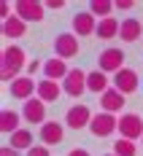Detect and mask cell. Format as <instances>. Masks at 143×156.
Instances as JSON below:
<instances>
[{
    "instance_id": "cell-10",
    "label": "cell",
    "mask_w": 143,
    "mask_h": 156,
    "mask_svg": "<svg viewBox=\"0 0 143 156\" xmlns=\"http://www.w3.org/2000/svg\"><path fill=\"white\" fill-rule=\"evenodd\" d=\"M22 119L24 121H30V124H46V102L43 100H27L24 102V108H22Z\"/></svg>"
},
{
    "instance_id": "cell-3",
    "label": "cell",
    "mask_w": 143,
    "mask_h": 156,
    "mask_svg": "<svg viewBox=\"0 0 143 156\" xmlns=\"http://www.w3.org/2000/svg\"><path fill=\"white\" fill-rule=\"evenodd\" d=\"M119 129V119L113 116V113H105V110H100L92 116V124H89V132L95 135V137H108Z\"/></svg>"
},
{
    "instance_id": "cell-5",
    "label": "cell",
    "mask_w": 143,
    "mask_h": 156,
    "mask_svg": "<svg viewBox=\"0 0 143 156\" xmlns=\"http://www.w3.org/2000/svg\"><path fill=\"white\" fill-rule=\"evenodd\" d=\"M14 14L22 22H41L46 14V5L38 3V0H16L14 3Z\"/></svg>"
},
{
    "instance_id": "cell-18",
    "label": "cell",
    "mask_w": 143,
    "mask_h": 156,
    "mask_svg": "<svg viewBox=\"0 0 143 156\" xmlns=\"http://www.w3.org/2000/svg\"><path fill=\"white\" fill-rule=\"evenodd\" d=\"M119 32H122V22H116L113 16L108 19H100L97 22V38H103V41H111V38H119Z\"/></svg>"
},
{
    "instance_id": "cell-28",
    "label": "cell",
    "mask_w": 143,
    "mask_h": 156,
    "mask_svg": "<svg viewBox=\"0 0 143 156\" xmlns=\"http://www.w3.org/2000/svg\"><path fill=\"white\" fill-rule=\"evenodd\" d=\"M41 67H43V65L38 62V59H32V62H27V73H30V76H35V73H38Z\"/></svg>"
},
{
    "instance_id": "cell-30",
    "label": "cell",
    "mask_w": 143,
    "mask_h": 156,
    "mask_svg": "<svg viewBox=\"0 0 143 156\" xmlns=\"http://www.w3.org/2000/svg\"><path fill=\"white\" fill-rule=\"evenodd\" d=\"M0 156H19V151H14L11 145H3L0 148Z\"/></svg>"
},
{
    "instance_id": "cell-27",
    "label": "cell",
    "mask_w": 143,
    "mask_h": 156,
    "mask_svg": "<svg viewBox=\"0 0 143 156\" xmlns=\"http://www.w3.org/2000/svg\"><path fill=\"white\" fill-rule=\"evenodd\" d=\"M43 5H46V8H51V11H60V8L65 5V0H46Z\"/></svg>"
},
{
    "instance_id": "cell-15",
    "label": "cell",
    "mask_w": 143,
    "mask_h": 156,
    "mask_svg": "<svg viewBox=\"0 0 143 156\" xmlns=\"http://www.w3.org/2000/svg\"><path fill=\"white\" fill-rule=\"evenodd\" d=\"M68 73H70V67L65 65V59H60V57H51L49 62H43V76L49 78V81H57V78H68Z\"/></svg>"
},
{
    "instance_id": "cell-21",
    "label": "cell",
    "mask_w": 143,
    "mask_h": 156,
    "mask_svg": "<svg viewBox=\"0 0 143 156\" xmlns=\"http://www.w3.org/2000/svg\"><path fill=\"white\" fill-rule=\"evenodd\" d=\"M24 32H27V22H22L16 14L8 16V19L3 22V35H6V38H22Z\"/></svg>"
},
{
    "instance_id": "cell-17",
    "label": "cell",
    "mask_w": 143,
    "mask_h": 156,
    "mask_svg": "<svg viewBox=\"0 0 143 156\" xmlns=\"http://www.w3.org/2000/svg\"><path fill=\"white\" fill-rule=\"evenodd\" d=\"M141 35H143V24L135 19V16H130V19L122 22V32H119V38H122L124 43H135Z\"/></svg>"
},
{
    "instance_id": "cell-9",
    "label": "cell",
    "mask_w": 143,
    "mask_h": 156,
    "mask_svg": "<svg viewBox=\"0 0 143 156\" xmlns=\"http://www.w3.org/2000/svg\"><path fill=\"white\" fill-rule=\"evenodd\" d=\"M86 76L89 73H84V70H70L68 73V78L62 81V92L65 94H70V97H81V94L86 92Z\"/></svg>"
},
{
    "instance_id": "cell-11",
    "label": "cell",
    "mask_w": 143,
    "mask_h": 156,
    "mask_svg": "<svg viewBox=\"0 0 143 156\" xmlns=\"http://www.w3.org/2000/svg\"><path fill=\"white\" fill-rule=\"evenodd\" d=\"M32 94H38V83L32 81V78H27V76H19L11 83V97L14 100H32Z\"/></svg>"
},
{
    "instance_id": "cell-31",
    "label": "cell",
    "mask_w": 143,
    "mask_h": 156,
    "mask_svg": "<svg viewBox=\"0 0 143 156\" xmlns=\"http://www.w3.org/2000/svg\"><path fill=\"white\" fill-rule=\"evenodd\" d=\"M68 156H89V151H84V148H73Z\"/></svg>"
},
{
    "instance_id": "cell-12",
    "label": "cell",
    "mask_w": 143,
    "mask_h": 156,
    "mask_svg": "<svg viewBox=\"0 0 143 156\" xmlns=\"http://www.w3.org/2000/svg\"><path fill=\"white\" fill-rule=\"evenodd\" d=\"M62 135H65V129L60 121H46V124L41 126V143L43 145H60L62 143Z\"/></svg>"
},
{
    "instance_id": "cell-20",
    "label": "cell",
    "mask_w": 143,
    "mask_h": 156,
    "mask_svg": "<svg viewBox=\"0 0 143 156\" xmlns=\"http://www.w3.org/2000/svg\"><path fill=\"white\" fill-rule=\"evenodd\" d=\"M19 121H22V113H16V110H3V113H0V132H6V135L19 132V129H22Z\"/></svg>"
},
{
    "instance_id": "cell-8",
    "label": "cell",
    "mask_w": 143,
    "mask_h": 156,
    "mask_svg": "<svg viewBox=\"0 0 143 156\" xmlns=\"http://www.w3.org/2000/svg\"><path fill=\"white\" fill-rule=\"evenodd\" d=\"M92 110L86 108V105H73V108H68L65 113V124L70 126V129H84V126L92 124Z\"/></svg>"
},
{
    "instance_id": "cell-23",
    "label": "cell",
    "mask_w": 143,
    "mask_h": 156,
    "mask_svg": "<svg viewBox=\"0 0 143 156\" xmlns=\"http://www.w3.org/2000/svg\"><path fill=\"white\" fill-rule=\"evenodd\" d=\"M113 8H116V3H111V0H92L89 3V14L100 16V19H108L113 14Z\"/></svg>"
},
{
    "instance_id": "cell-29",
    "label": "cell",
    "mask_w": 143,
    "mask_h": 156,
    "mask_svg": "<svg viewBox=\"0 0 143 156\" xmlns=\"http://www.w3.org/2000/svg\"><path fill=\"white\" fill-rule=\"evenodd\" d=\"M132 5H135L132 0H116V8H119V11H130Z\"/></svg>"
},
{
    "instance_id": "cell-1",
    "label": "cell",
    "mask_w": 143,
    "mask_h": 156,
    "mask_svg": "<svg viewBox=\"0 0 143 156\" xmlns=\"http://www.w3.org/2000/svg\"><path fill=\"white\" fill-rule=\"evenodd\" d=\"M24 67H27V59H24V48H19V46H8V48H3V57H0V78H3V81L14 83Z\"/></svg>"
},
{
    "instance_id": "cell-6",
    "label": "cell",
    "mask_w": 143,
    "mask_h": 156,
    "mask_svg": "<svg viewBox=\"0 0 143 156\" xmlns=\"http://www.w3.org/2000/svg\"><path fill=\"white\" fill-rule=\"evenodd\" d=\"M79 54V38L73 35V32H60L57 35V41H54V57H60V59H73Z\"/></svg>"
},
{
    "instance_id": "cell-16",
    "label": "cell",
    "mask_w": 143,
    "mask_h": 156,
    "mask_svg": "<svg viewBox=\"0 0 143 156\" xmlns=\"http://www.w3.org/2000/svg\"><path fill=\"white\" fill-rule=\"evenodd\" d=\"M60 94H62V86L57 83V81H38V100H43V102H57L60 100Z\"/></svg>"
},
{
    "instance_id": "cell-4",
    "label": "cell",
    "mask_w": 143,
    "mask_h": 156,
    "mask_svg": "<svg viewBox=\"0 0 143 156\" xmlns=\"http://www.w3.org/2000/svg\"><path fill=\"white\" fill-rule=\"evenodd\" d=\"M119 132L124 140H143V119L138 113H122L119 119Z\"/></svg>"
},
{
    "instance_id": "cell-14",
    "label": "cell",
    "mask_w": 143,
    "mask_h": 156,
    "mask_svg": "<svg viewBox=\"0 0 143 156\" xmlns=\"http://www.w3.org/2000/svg\"><path fill=\"white\" fill-rule=\"evenodd\" d=\"M124 102H127V100H124V94L119 92V89H113V86L100 97V105H103L105 113H119V110L124 108Z\"/></svg>"
},
{
    "instance_id": "cell-19",
    "label": "cell",
    "mask_w": 143,
    "mask_h": 156,
    "mask_svg": "<svg viewBox=\"0 0 143 156\" xmlns=\"http://www.w3.org/2000/svg\"><path fill=\"white\" fill-rule=\"evenodd\" d=\"M108 83H111V78L105 76V73H100V70H95V73H89V76H86V89H89V92H95V94H100V97L111 89Z\"/></svg>"
},
{
    "instance_id": "cell-13",
    "label": "cell",
    "mask_w": 143,
    "mask_h": 156,
    "mask_svg": "<svg viewBox=\"0 0 143 156\" xmlns=\"http://www.w3.org/2000/svg\"><path fill=\"white\" fill-rule=\"evenodd\" d=\"M73 32L76 35H95L97 32V16H92L89 11L73 16Z\"/></svg>"
},
{
    "instance_id": "cell-25",
    "label": "cell",
    "mask_w": 143,
    "mask_h": 156,
    "mask_svg": "<svg viewBox=\"0 0 143 156\" xmlns=\"http://www.w3.org/2000/svg\"><path fill=\"white\" fill-rule=\"evenodd\" d=\"M27 156H51V154H49L46 145H32L30 151H27Z\"/></svg>"
},
{
    "instance_id": "cell-26",
    "label": "cell",
    "mask_w": 143,
    "mask_h": 156,
    "mask_svg": "<svg viewBox=\"0 0 143 156\" xmlns=\"http://www.w3.org/2000/svg\"><path fill=\"white\" fill-rule=\"evenodd\" d=\"M0 16H3V22H6L8 16H14V14H11V3H6V0L0 3Z\"/></svg>"
},
{
    "instance_id": "cell-2",
    "label": "cell",
    "mask_w": 143,
    "mask_h": 156,
    "mask_svg": "<svg viewBox=\"0 0 143 156\" xmlns=\"http://www.w3.org/2000/svg\"><path fill=\"white\" fill-rule=\"evenodd\" d=\"M97 70L100 73H119V70H124V51L122 48H116V46H111V48H105L100 57H97Z\"/></svg>"
},
{
    "instance_id": "cell-24",
    "label": "cell",
    "mask_w": 143,
    "mask_h": 156,
    "mask_svg": "<svg viewBox=\"0 0 143 156\" xmlns=\"http://www.w3.org/2000/svg\"><path fill=\"white\" fill-rule=\"evenodd\" d=\"M113 154H116V156H135V154H138V148H135V143H132V140L119 137V140L113 143Z\"/></svg>"
},
{
    "instance_id": "cell-22",
    "label": "cell",
    "mask_w": 143,
    "mask_h": 156,
    "mask_svg": "<svg viewBox=\"0 0 143 156\" xmlns=\"http://www.w3.org/2000/svg\"><path fill=\"white\" fill-rule=\"evenodd\" d=\"M8 145H11L14 151H30L32 148V132L30 129H19V132H14L11 140H8Z\"/></svg>"
},
{
    "instance_id": "cell-32",
    "label": "cell",
    "mask_w": 143,
    "mask_h": 156,
    "mask_svg": "<svg viewBox=\"0 0 143 156\" xmlns=\"http://www.w3.org/2000/svg\"><path fill=\"white\" fill-rule=\"evenodd\" d=\"M105 156H116V154H105Z\"/></svg>"
},
{
    "instance_id": "cell-7",
    "label": "cell",
    "mask_w": 143,
    "mask_h": 156,
    "mask_svg": "<svg viewBox=\"0 0 143 156\" xmlns=\"http://www.w3.org/2000/svg\"><path fill=\"white\" fill-rule=\"evenodd\" d=\"M111 81H113V89H119L122 94H132V92H138V86H141V78H138V73H135V70H130V67L119 70Z\"/></svg>"
}]
</instances>
